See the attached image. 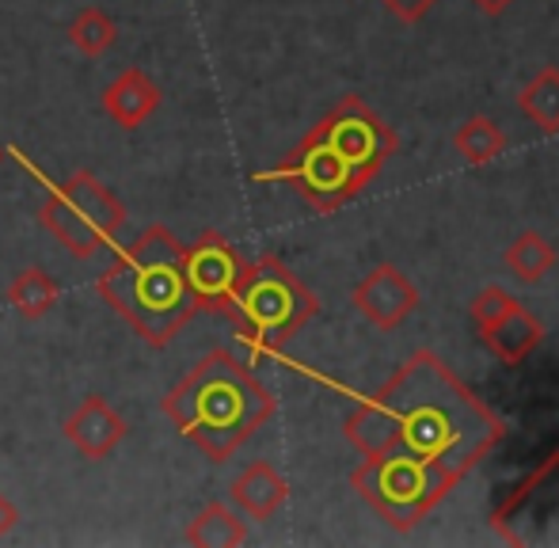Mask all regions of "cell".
<instances>
[{"mask_svg":"<svg viewBox=\"0 0 559 548\" xmlns=\"http://www.w3.org/2000/svg\"><path fill=\"white\" fill-rule=\"evenodd\" d=\"M453 148L472 164V168H484V164H491L495 156L507 153V134H502L495 119H487V115H476V119H468L453 134Z\"/></svg>","mask_w":559,"mask_h":548,"instance_id":"18","label":"cell"},{"mask_svg":"<svg viewBox=\"0 0 559 548\" xmlns=\"http://www.w3.org/2000/svg\"><path fill=\"white\" fill-rule=\"evenodd\" d=\"M350 297H354V309H358L369 324L381 327V332L400 327L423 301L419 289H415V282L407 278L396 263H381V267H373L366 278L358 282V286H354Z\"/></svg>","mask_w":559,"mask_h":548,"instance_id":"10","label":"cell"},{"mask_svg":"<svg viewBox=\"0 0 559 548\" xmlns=\"http://www.w3.org/2000/svg\"><path fill=\"white\" fill-rule=\"evenodd\" d=\"M518 104H522L525 119L537 122L545 134H556L559 130V69H552V65L540 69V73L522 88Z\"/></svg>","mask_w":559,"mask_h":548,"instance_id":"19","label":"cell"},{"mask_svg":"<svg viewBox=\"0 0 559 548\" xmlns=\"http://www.w3.org/2000/svg\"><path fill=\"white\" fill-rule=\"evenodd\" d=\"M15 526H20V507H15L4 491H0V541H4Z\"/></svg>","mask_w":559,"mask_h":548,"instance_id":"22","label":"cell"},{"mask_svg":"<svg viewBox=\"0 0 559 548\" xmlns=\"http://www.w3.org/2000/svg\"><path fill=\"white\" fill-rule=\"evenodd\" d=\"M350 484L396 534H412L461 480L435 461L392 450L361 457V465L350 473Z\"/></svg>","mask_w":559,"mask_h":548,"instance_id":"6","label":"cell"},{"mask_svg":"<svg viewBox=\"0 0 559 548\" xmlns=\"http://www.w3.org/2000/svg\"><path fill=\"white\" fill-rule=\"evenodd\" d=\"M248 541V526L240 514L228 511L225 503H206L191 522H187V545L199 548H236Z\"/></svg>","mask_w":559,"mask_h":548,"instance_id":"15","label":"cell"},{"mask_svg":"<svg viewBox=\"0 0 559 548\" xmlns=\"http://www.w3.org/2000/svg\"><path fill=\"white\" fill-rule=\"evenodd\" d=\"M58 297H61L58 282H53V274L43 271V267L20 271L12 278V286H8V305H12L23 320L50 317V309L58 305Z\"/></svg>","mask_w":559,"mask_h":548,"instance_id":"16","label":"cell"},{"mask_svg":"<svg viewBox=\"0 0 559 548\" xmlns=\"http://www.w3.org/2000/svg\"><path fill=\"white\" fill-rule=\"evenodd\" d=\"M46 187L50 191L38 206V222L73 260H92L96 252L115 245V237L126 225V206L104 179L81 168L66 183Z\"/></svg>","mask_w":559,"mask_h":548,"instance_id":"7","label":"cell"},{"mask_svg":"<svg viewBox=\"0 0 559 548\" xmlns=\"http://www.w3.org/2000/svg\"><path fill=\"white\" fill-rule=\"evenodd\" d=\"M96 294L156 350L199 317L183 278V245L160 222L141 229L133 245L118 248L96 278Z\"/></svg>","mask_w":559,"mask_h":548,"instance_id":"4","label":"cell"},{"mask_svg":"<svg viewBox=\"0 0 559 548\" xmlns=\"http://www.w3.org/2000/svg\"><path fill=\"white\" fill-rule=\"evenodd\" d=\"M160 99H164L160 84H156L141 65H130V69H122V73H118L115 81L104 88V96H99V107H104L107 119H111L115 127L138 130L145 119H153L156 107H160Z\"/></svg>","mask_w":559,"mask_h":548,"instance_id":"13","label":"cell"},{"mask_svg":"<svg viewBox=\"0 0 559 548\" xmlns=\"http://www.w3.org/2000/svg\"><path fill=\"white\" fill-rule=\"evenodd\" d=\"M240 274H243L240 252L217 229H206L194 245L183 248V278L199 312L225 317L228 305H233L236 286H240Z\"/></svg>","mask_w":559,"mask_h":548,"instance_id":"9","label":"cell"},{"mask_svg":"<svg viewBox=\"0 0 559 548\" xmlns=\"http://www.w3.org/2000/svg\"><path fill=\"white\" fill-rule=\"evenodd\" d=\"M0 164H4V148H0Z\"/></svg>","mask_w":559,"mask_h":548,"instance_id":"24","label":"cell"},{"mask_svg":"<svg viewBox=\"0 0 559 548\" xmlns=\"http://www.w3.org/2000/svg\"><path fill=\"white\" fill-rule=\"evenodd\" d=\"M66 35H69V43L84 53V58H104V53L118 43V23L104 12V8L88 4L73 15V23H69Z\"/></svg>","mask_w":559,"mask_h":548,"instance_id":"20","label":"cell"},{"mask_svg":"<svg viewBox=\"0 0 559 548\" xmlns=\"http://www.w3.org/2000/svg\"><path fill=\"white\" fill-rule=\"evenodd\" d=\"M274 408L278 401L271 389L225 347L199 358L160 401V412L176 422L179 434L191 438L214 465H225Z\"/></svg>","mask_w":559,"mask_h":548,"instance_id":"3","label":"cell"},{"mask_svg":"<svg viewBox=\"0 0 559 548\" xmlns=\"http://www.w3.org/2000/svg\"><path fill=\"white\" fill-rule=\"evenodd\" d=\"M479 335H484L487 350H491L499 362L522 366L525 358L540 347V339H545V324L514 297L507 309L495 312L487 324H479Z\"/></svg>","mask_w":559,"mask_h":548,"instance_id":"12","label":"cell"},{"mask_svg":"<svg viewBox=\"0 0 559 548\" xmlns=\"http://www.w3.org/2000/svg\"><path fill=\"white\" fill-rule=\"evenodd\" d=\"M502 263H507V271L514 274L518 282H540L548 278V271L556 267V248L548 237H540L537 229L522 233V237H514V245L502 252Z\"/></svg>","mask_w":559,"mask_h":548,"instance_id":"17","label":"cell"},{"mask_svg":"<svg viewBox=\"0 0 559 548\" xmlns=\"http://www.w3.org/2000/svg\"><path fill=\"white\" fill-rule=\"evenodd\" d=\"M435 4L438 0H384V8H389L392 15H400L404 23H419Z\"/></svg>","mask_w":559,"mask_h":548,"instance_id":"21","label":"cell"},{"mask_svg":"<svg viewBox=\"0 0 559 548\" xmlns=\"http://www.w3.org/2000/svg\"><path fill=\"white\" fill-rule=\"evenodd\" d=\"M472 4H476L484 15H502L510 4H514V0H472Z\"/></svg>","mask_w":559,"mask_h":548,"instance_id":"23","label":"cell"},{"mask_svg":"<svg viewBox=\"0 0 559 548\" xmlns=\"http://www.w3.org/2000/svg\"><path fill=\"white\" fill-rule=\"evenodd\" d=\"M317 312V294L278 255H259L255 263H243L225 317L233 320L243 347L255 355H278Z\"/></svg>","mask_w":559,"mask_h":548,"instance_id":"5","label":"cell"},{"mask_svg":"<svg viewBox=\"0 0 559 548\" xmlns=\"http://www.w3.org/2000/svg\"><path fill=\"white\" fill-rule=\"evenodd\" d=\"M61 434H66V442L76 445V453L84 461H107L118 450V442L130 434V422L111 408L107 396L96 393V396H84L73 415H66Z\"/></svg>","mask_w":559,"mask_h":548,"instance_id":"11","label":"cell"},{"mask_svg":"<svg viewBox=\"0 0 559 548\" xmlns=\"http://www.w3.org/2000/svg\"><path fill=\"white\" fill-rule=\"evenodd\" d=\"M396 148V130L366 99L343 96L278 168L259 171L255 179L289 183L317 214H335L373 183Z\"/></svg>","mask_w":559,"mask_h":548,"instance_id":"2","label":"cell"},{"mask_svg":"<svg viewBox=\"0 0 559 548\" xmlns=\"http://www.w3.org/2000/svg\"><path fill=\"white\" fill-rule=\"evenodd\" d=\"M228 499L240 514H248L251 522H266L286 507L289 484L271 461H251L233 484H228Z\"/></svg>","mask_w":559,"mask_h":548,"instance_id":"14","label":"cell"},{"mask_svg":"<svg viewBox=\"0 0 559 548\" xmlns=\"http://www.w3.org/2000/svg\"><path fill=\"white\" fill-rule=\"evenodd\" d=\"M343 434L361 457L404 450L464 480L491 457L507 427L435 350H419L392 373L389 385L346 415Z\"/></svg>","mask_w":559,"mask_h":548,"instance_id":"1","label":"cell"},{"mask_svg":"<svg viewBox=\"0 0 559 548\" xmlns=\"http://www.w3.org/2000/svg\"><path fill=\"white\" fill-rule=\"evenodd\" d=\"M491 529L514 548H559V450L495 507Z\"/></svg>","mask_w":559,"mask_h":548,"instance_id":"8","label":"cell"}]
</instances>
